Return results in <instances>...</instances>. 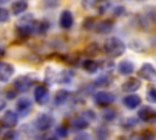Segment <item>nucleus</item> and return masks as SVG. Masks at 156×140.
I'll list each match as a JSON object with an SVG mask.
<instances>
[{
    "label": "nucleus",
    "mask_w": 156,
    "mask_h": 140,
    "mask_svg": "<svg viewBox=\"0 0 156 140\" xmlns=\"http://www.w3.org/2000/svg\"><path fill=\"white\" fill-rule=\"evenodd\" d=\"M104 52L110 57H119L126 51V44L117 37H111L104 43Z\"/></svg>",
    "instance_id": "1"
},
{
    "label": "nucleus",
    "mask_w": 156,
    "mask_h": 140,
    "mask_svg": "<svg viewBox=\"0 0 156 140\" xmlns=\"http://www.w3.org/2000/svg\"><path fill=\"white\" fill-rule=\"evenodd\" d=\"M54 125V117L50 113H40L34 121V127L39 131H48Z\"/></svg>",
    "instance_id": "2"
},
{
    "label": "nucleus",
    "mask_w": 156,
    "mask_h": 140,
    "mask_svg": "<svg viewBox=\"0 0 156 140\" xmlns=\"http://www.w3.org/2000/svg\"><path fill=\"white\" fill-rule=\"evenodd\" d=\"M1 124L5 128H15L18 124V114L12 110H6L1 116Z\"/></svg>",
    "instance_id": "3"
},
{
    "label": "nucleus",
    "mask_w": 156,
    "mask_h": 140,
    "mask_svg": "<svg viewBox=\"0 0 156 140\" xmlns=\"http://www.w3.org/2000/svg\"><path fill=\"white\" fill-rule=\"evenodd\" d=\"M116 100L115 95L110 91H98L95 95H94V101L96 105L99 106H107V105H111L113 101Z\"/></svg>",
    "instance_id": "4"
},
{
    "label": "nucleus",
    "mask_w": 156,
    "mask_h": 140,
    "mask_svg": "<svg viewBox=\"0 0 156 140\" xmlns=\"http://www.w3.org/2000/svg\"><path fill=\"white\" fill-rule=\"evenodd\" d=\"M33 80L28 75H20L13 80V86L18 93H26L30 89Z\"/></svg>",
    "instance_id": "5"
},
{
    "label": "nucleus",
    "mask_w": 156,
    "mask_h": 140,
    "mask_svg": "<svg viewBox=\"0 0 156 140\" xmlns=\"http://www.w3.org/2000/svg\"><path fill=\"white\" fill-rule=\"evenodd\" d=\"M139 77L143 79H146L149 82H154L156 79V69L151 63H144L138 72Z\"/></svg>",
    "instance_id": "6"
},
{
    "label": "nucleus",
    "mask_w": 156,
    "mask_h": 140,
    "mask_svg": "<svg viewBox=\"0 0 156 140\" xmlns=\"http://www.w3.org/2000/svg\"><path fill=\"white\" fill-rule=\"evenodd\" d=\"M15 74V67L9 62H0V82H9Z\"/></svg>",
    "instance_id": "7"
},
{
    "label": "nucleus",
    "mask_w": 156,
    "mask_h": 140,
    "mask_svg": "<svg viewBox=\"0 0 156 140\" xmlns=\"http://www.w3.org/2000/svg\"><path fill=\"white\" fill-rule=\"evenodd\" d=\"M34 100L39 105H44L46 103V101L49 100V90L45 85L40 84V85H37L35 89H34Z\"/></svg>",
    "instance_id": "8"
},
{
    "label": "nucleus",
    "mask_w": 156,
    "mask_h": 140,
    "mask_svg": "<svg viewBox=\"0 0 156 140\" xmlns=\"http://www.w3.org/2000/svg\"><path fill=\"white\" fill-rule=\"evenodd\" d=\"M138 118L144 122H154L156 121V111L150 106H143L138 111Z\"/></svg>",
    "instance_id": "9"
},
{
    "label": "nucleus",
    "mask_w": 156,
    "mask_h": 140,
    "mask_svg": "<svg viewBox=\"0 0 156 140\" xmlns=\"http://www.w3.org/2000/svg\"><path fill=\"white\" fill-rule=\"evenodd\" d=\"M140 86H141L140 79L136 78V77H130V78H128V79L121 85V89H122V91H124V93H134V91H136Z\"/></svg>",
    "instance_id": "10"
},
{
    "label": "nucleus",
    "mask_w": 156,
    "mask_h": 140,
    "mask_svg": "<svg viewBox=\"0 0 156 140\" xmlns=\"http://www.w3.org/2000/svg\"><path fill=\"white\" fill-rule=\"evenodd\" d=\"M16 110L21 116H27L32 110V101L28 97H21L16 102Z\"/></svg>",
    "instance_id": "11"
},
{
    "label": "nucleus",
    "mask_w": 156,
    "mask_h": 140,
    "mask_svg": "<svg viewBox=\"0 0 156 140\" xmlns=\"http://www.w3.org/2000/svg\"><path fill=\"white\" fill-rule=\"evenodd\" d=\"M60 27L63 29H69L73 26V15L69 10H63L60 15V19H58Z\"/></svg>",
    "instance_id": "12"
},
{
    "label": "nucleus",
    "mask_w": 156,
    "mask_h": 140,
    "mask_svg": "<svg viewBox=\"0 0 156 140\" xmlns=\"http://www.w3.org/2000/svg\"><path fill=\"white\" fill-rule=\"evenodd\" d=\"M140 103H141V97L136 94H129L123 97V105L130 110L136 108L138 106H140Z\"/></svg>",
    "instance_id": "13"
},
{
    "label": "nucleus",
    "mask_w": 156,
    "mask_h": 140,
    "mask_svg": "<svg viewBox=\"0 0 156 140\" xmlns=\"http://www.w3.org/2000/svg\"><path fill=\"white\" fill-rule=\"evenodd\" d=\"M118 72L122 75H130L134 72V63L130 60H123L118 63Z\"/></svg>",
    "instance_id": "14"
},
{
    "label": "nucleus",
    "mask_w": 156,
    "mask_h": 140,
    "mask_svg": "<svg viewBox=\"0 0 156 140\" xmlns=\"http://www.w3.org/2000/svg\"><path fill=\"white\" fill-rule=\"evenodd\" d=\"M69 127H72L73 129H77V130H83V129H87L89 127V122L83 116L74 117V118H72L69 121Z\"/></svg>",
    "instance_id": "15"
},
{
    "label": "nucleus",
    "mask_w": 156,
    "mask_h": 140,
    "mask_svg": "<svg viewBox=\"0 0 156 140\" xmlns=\"http://www.w3.org/2000/svg\"><path fill=\"white\" fill-rule=\"evenodd\" d=\"M28 9V4L26 0H16L11 4V12L13 15H21Z\"/></svg>",
    "instance_id": "16"
},
{
    "label": "nucleus",
    "mask_w": 156,
    "mask_h": 140,
    "mask_svg": "<svg viewBox=\"0 0 156 140\" xmlns=\"http://www.w3.org/2000/svg\"><path fill=\"white\" fill-rule=\"evenodd\" d=\"M93 6L99 15H104L111 6V0H94Z\"/></svg>",
    "instance_id": "17"
},
{
    "label": "nucleus",
    "mask_w": 156,
    "mask_h": 140,
    "mask_svg": "<svg viewBox=\"0 0 156 140\" xmlns=\"http://www.w3.org/2000/svg\"><path fill=\"white\" fill-rule=\"evenodd\" d=\"M112 28H113V23L111 21H100V22H96L94 26V29L100 34L108 33Z\"/></svg>",
    "instance_id": "18"
},
{
    "label": "nucleus",
    "mask_w": 156,
    "mask_h": 140,
    "mask_svg": "<svg viewBox=\"0 0 156 140\" xmlns=\"http://www.w3.org/2000/svg\"><path fill=\"white\" fill-rule=\"evenodd\" d=\"M82 67H83V69H84L85 72H88V73H95V72H98V69L100 68V63L96 62V61H94V60L88 58V60H84V61H83Z\"/></svg>",
    "instance_id": "19"
},
{
    "label": "nucleus",
    "mask_w": 156,
    "mask_h": 140,
    "mask_svg": "<svg viewBox=\"0 0 156 140\" xmlns=\"http://www.w3.org/2000/svg\"><path fill=\"white\" fill-rule=\"evenodd\" d=\"M68 97H69V93L67 90H58L56 93V95H55V99H54L55 105H62V103H65L68 100Z\"/></svg>",
    "instance_id": "20"
},
{
    "label": "nucleus",
    "mask_w": 156,
    "mask_h": 140,
    "mask_svg": "<svg viewBox=\"0 0 156 140\" xmlns=\"http://www.w3.org/2000/svg\"><path fill=\"white\" fill-rule=\"evenodd\" d=\"M72 77H73V73L71 71H62L57 77V82L58 83H69Z\"/></svg>",
    "instance_id": "21"
},
{
    "label": "nucleus",
    "mask_w": 156,
    "mask_h": 140,
    "mask_svg": "<svg viewBox=\"0 0 156 140\" xmlns=\"http://www.w3.org/2000/svg\"><path fill=\"white\" fill-rule=\"evenodd\" d=\"M10 19V12L5 7H0V23L7 22Z\"/></svg>",
    "instance_id": "22"
},
{
    "label": "nucleus",
    "mask_w": 156,
    "mask_h": 140,
    "mask_svg": "<svg viewBox=\"0 0 156 140\" xmlns=\"http://www.w3.org/2000/svg\"><path fill=\"white\" fill-rule=\"evenodd\" d=\"M146 96H147V100H149V101L156 103V88H152V86L149 88Z\"/></svg>",
    "instance_id": "23"
},
{
    "label": "nucleus",
    "mask_w": 156,
    "mask_h": 140,
    "mask_svg": "<svg viewBox=\"0 0 156 140\" xmlns=\"http://www.w3.org/2000/svg\"><path fill=\"white\" fill-rule=\"evenodd\" d=\"M95 84L96 85H107V84H110V77L108 75H101V77H99L96 80H95Z\"/></svg>",
    "instance_id": "24"
},
{
    "label": "nucleus",
    "mask_w": 156,
    "mask_h": 140,
    "mask_svg": "<svg viewBox=\"0 0 156 140\" xmlns=\"http://www.w3.org/2000/svg\"><path fill=\"white\" fill-rule=\"evenodd\" d=\"M56 134H57V136H60V138H65V136H67V134H68V129H67L65 125H60V127L56 128Z\"/></svg>",
    "instance_id": "25"
},
{
    "label": "nucleus",
    "mask_w": 156,
    "mask_h": 140,
    "mask_svg": "<svg viewBox=\"0 0 156 140\" xmlns=\"http://www.w3.org/2000/svg\"><path fill=\"white\" fill-rule=\"evenodd\" d=\"M94 26H95V23H94V18H91V17L85 18L84 24H83V27H84L85 29H91V28H94Z\"/></svg>",
    "instance_id": "26"
},
{
    "label": "nucleus",
    "mask_w": 156,
    "mask_h": 140,
    "mask_svg": "<svg viewBox=\"0 0 156 140\" xmlns=\"http://www.w3.org/2000/svg\"><path fill=\"white\" fill-rule=\"evenodd\" d=\"M104 118L105 119H107V121H111L113 117H115V112L112 111V110H106L105 112H104Z\"/></svg>",
    "instance_id": "27"
},
{
    "label": "nucleus",
    "mask_w": 156,
    "mask_h": 140,
    "mask_svg": "<svg viewBox=\"0 0 156 140\" xmlns=\"http://www.w3.org/2000/svg\"><path fill=\"white\" fill-rule=\"evenodd\" d=\"M113 12H115V15H116V16H121L122 13H124V9H123V7H121V6H118V7H116V9H115V11H113Z\"/></svg>",
    "instance_id": "28"
},
{
    "label": "nucleus",
    "mask_w": 156,
    "mask_h": 140,
    "mask_svg": "<svg viewBox=\"0 0 156 140\" xmlns=\"http://www.w3.org/2000/svg\"><path fill=\"white\" fill-rule=\"evenodd\" d=\"M15 136H16V133H15L13 130H10L7 134L4 135V138H15Z\"/></svg>",
    "instance_id": "29"
},
{
    "label": "nucleus",
    "mask_w": 156,
    "mask_h": 140,
    "mask_svg": "<svg viewBox=\"0 0 156 140\" xmlns=\"http://www.w3.org/2000/svg\"><path fill=\"white\" fill-rule=\"evenodd\" d=\"M5 107H6V101L2 100V99H0V111H2Z\"/></svg>",
    "instance_id": "30"
},
{
    "label": "nucleus",
    "mask_w": 156,
    "mask_h": 140,
    "mask_svg": "<svg viewBox=\"0 0 156 140\" xmlns=\"http://www.w3.org/2000/svg\"><path fill=\"white\" fill-rule=\"evenodd\" d=\"M9 0H0V4H4V2H7Z\"/></svg>",
    "instance_id": "31"
},
{
    "label": "nucleus",
    "mask_w": 156,
    "mask_h": 140,
    "mask_svg": "<svg viewBox=\"0 0 156 140\" xmlns=\"http://www.w3.org/2000/svg\"><path fill=\"white\" fill-rule=\"evenodd\" d=\"M121 1H129V0H121Z\"/></svg>",
    "instance_id": "32"
}]
</instances>
